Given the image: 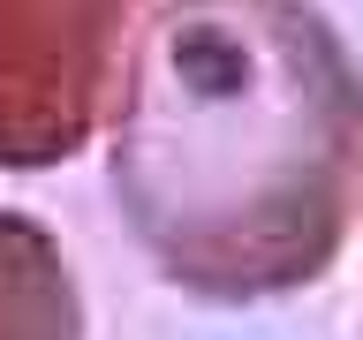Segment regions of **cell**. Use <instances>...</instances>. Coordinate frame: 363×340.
<instances>
[{
    "mask_svg": "<svg viewBox=\"0 0 363 340\" xmlns=\"http://www.w3.org/2000/svg\"><path fill=\"white\" fill-rule=\"evenodd\" d=\"M121 8L129 0H0V152L68 144Z\"/></svg>",
    "mask_w": 363,
    "mask_h": 340,
    "instance_id": "6da1fadb",
    "label": "cell"
}]
</instances>
